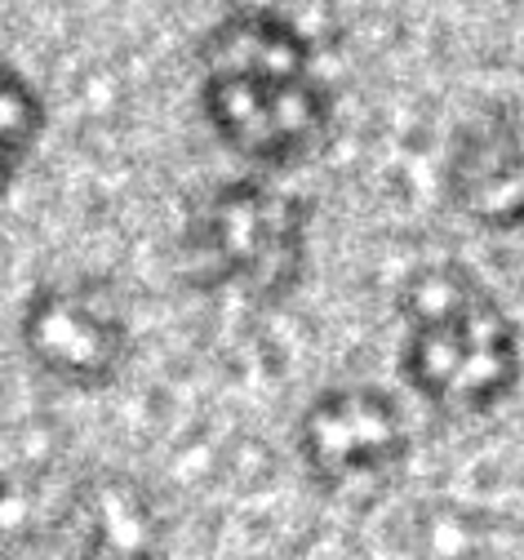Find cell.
<instances>
[{"label": "cell", "instance_id": "cell-3", "mask_svg": "<svg viewBox=\"0 0 524 560\" xmlns=\"http://www.w3.org/2000/svg\"><path fill=\"white\" fill-rule=\"evenodd\" d=\"M312 200L258 178L209 187L183 223V271L196 290H236L258 307L284 303L307 271Z\"/></svg>", "mask_w": 524, "mask_h": 560}, {"label": "cell", "instance_id": "cell-8", "mask_svg": "<svg viewBox=\"0 0 524 560\" xmlns=\"http://www.w3.org/2000/svg\"><path fill=\"white\" fill-rule=\"evenodd\" d=\"M45 129V98L40 90L10 67L5 72V94H0V156H5V174H23V165L32 161L36 143Z\"/></svg>", "mask_w": 524, "mask_h": 560}, {"label": "cell", "instance_id": "cell-1", "mask_svg": "<svg viewBox=\"0 0 524 560\" xmlns=\"http://www.w3.org/2000/svg\"><path fill=\"white\" fill-rule=\"evenodd\" d=\"M200 112L232 156L289 170L325 143L334 94L312 67V40L276 10H232L196 49Z\"/></svg>", "mask_w": 524, "mask_h": 560}, {"label": "cell", "instance_id": "cell-4", "mask_svg": "<svg viewBox=\"0 0 524 560\" xmlns=\"http://www.w3.org/2000/svg\"><path fill=\"white\" fill-rule=\"evenodd\" d=\"M307 480L329 499L373 494L409 458V428L392 392L373 383L325 387L293 432Z\"/></svg>", "mask_w": 524, "mask_h": 560}, {"label": "cell", "instance_id": "cell-7", "mask_svg": "<svg viewBox=\"0 0 524 560\" xmlns=\"http://www.w3.org/2000/svg\"><path fill=\"white\" fill-rule=\"evenodd\" d=\"M444 196L485 232L524 228V98L489 103L454 133Z\"/></svg>", "mask_w": 524, "mask_h": 560}, {"label": "cell", "instance_id": "cell-6", "mask_svg": "<svg viewBox=\"0 0 524 560\" xmlns=\"http://www.w3.org/2000/svg\"><path fill=\"white\" fill-rule=\"evenodd\" d=\"M45 542L67 560H165L174 547V516L142 476L85 471L45 521Z\"/></svg>", "mask_w": 524, "mask_h": 560}, {"label": "cell", "instance_id": "cell-2", "mask_svg": "<svg viewBox=\"0 0 524 560\" xmlns=\"http://www.w3.org/2000/svg\"><path fill=\"white\" fill-rule=\"evenodd\" d=\"M400 378L444 418H485L511 400L524 352L520 329L467 262H422L400 290Z\"/></svg>", "mask_w": 524, "mask_h": 560}, {"label": "cell", "instance_id": "cell-5", "mask_svg": "<svg viewBox=\"0 0 524 560\" xmlns=\"http://www.w3.org/2000/svg\"><path fill=\"white\" fill-rule=\"evenodd\" d=\"M27 361L67 387H107L133 357V329L120 290L103 276L49 280L19 320Z\"/></svg>", "mask_w": 524, "mask_h": 560}]
</instances>
